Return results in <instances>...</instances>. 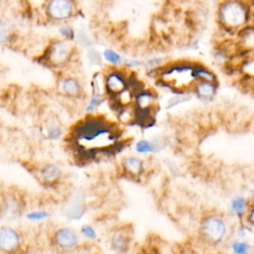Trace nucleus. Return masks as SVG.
Masks as SVG:
<instances>
[{
	"label": "nucleus",
	"instance_id": "1",
	"mask_svg": "<svg viewBox=\"0 0 254 254\" xmlns=\"http://www.w3.org/2000/svg\"><path fill=\"white\" fill-rule=\"evenodd\" d=\"M123 140L117 124L93 114L76 122L66 136L70 151L82 161L115 154L122 148Z\"/></svg>",
	"mask_w": 254,
	"mask_h": 254
},
{
	"label": "nucleus",
	"instance_id": "2",
	"mask_svg": "<svg viewBox=\"0 0 254 254\" xmlns=\"http://www.w3.org/2000/svg\"><path fill=\"white\" fill-rule=\"evenodd\" d=\"M253 5L245 0H222L217 9V19L221 28L236 35L253 22Z\"/></svg>",
	"mask_w": 254,
	"mask_h": 254
},
{
	"label": "nucleus",
	"instance_id": "3",
	"mask_svg": "<svg viewBox=\"0 0 254 254\" xmlns=\"http://www.w3.org/2000/svg\"><path fill=\"white\" fill-rule=\"evenodd\" d=\"M201 239L210 246L221 244L227 237L228 225L225 218L217 213L205 214L199 222Z\"/></svg>",
	"mask_w": 254,
	"mask_h": 254
},
{
	"label": "nucleus",
	"instance_id": "4",
	"mask_svg": "<svg viewBox=\"0 0 254 254\" xmlns=\"http://www.w3.org/2000/svg\"><path fill=\"white\" fill-rule=\"evenodd\" d=\"M51 243L57 251L63 253L73 252L80 245V236L77 231L71 227L60 226L53 231Z\"/></svg>",
	"mask_w": 254,
	"mask_h": 254
},
{
	"label": "nucleus",
	"instance_id": "5",
	"mask_svg": "<svg viewBox=\"0 0 254 254\" xmlns=\"http://www.w3.org/2000/svg\"><path fill=\"white\" fill-rule=\"evenodd\" d=\"M45 9L49 18L59 22L69 20L75 12L72 0H46Z\"/></svg>",
	"mask_w": 254,
	"mask_h": 254
},
{
	"label": "nucleus",
	"instance_id": "6",
	"mask_svg": "<svg viewBox=\"0 0 254 254\" xmlns=\"http://www.w3.org/2000/svg\"><path fill=\"white\" fill-rule=\"evenodd\" d=\"M72 56V46L64 39L55 40L48 48L47 58L51 64L61 66L65 64Z\"/></svg>",
	"mask_w": 254,
	"mask_h": 254
},
{
	"label": "nucleus",
	"instance_id": "7",
	"mask_svg": "<svg viewBox=\"0 0 254 254\" xmlns=\"http://www.w3.org/2000/svg\"><path fill=\"white\" fill-rule=\"evenodd\" d=\"M22 246L21 233L12 226L0 228V250L2 254H16Z\"/></svg>",
	"mask_w": 254,
	"mask_h": 254
},
{
	"label": "nucleus",
	"instance_id": "8",
	"mask_svg": "<svg viewBox=\"0 0 254 254\" xmlns=\"http://www.w3.org/2000/svg\"><path fill=\"white\" fill-rule=\"evenodd\" d=\"M103 85L106 93L115 98L128 88V81L122 71L119 69H111L104 76Z\"/></svg>",
	"mask_w": 254,
	"mask_h": 254
},
{
	"label": "nucleus",
	"instance_id": "9",
	"mask_svg": "<svg viewBox=\"0 0 254 254\" xmlns=\"http://www.w3.org/2000/svg\"><path fill=\"white\" fill-rule=\"evenodd\" d=\"M64 176L62 168L55 163H46L37 171L38 180L45 186L53 187L58 185Z\"/></svg>",
	"mask_w": 254,
	"mask_h": 254
},
{
	"label": "nucleus",
	"instance_id": "10",
	"mask_svg": "<svg viewBox=\"0 0 254 254\" xmlns=\"http://www.w3.org/2000/svg\"><path fill=\"white\" fill-rule=\"evenodd\" d=\"M110 248L116 254H125L130 248L131 233L127 227H118L112 231L109 237Z\"/></svg>",
	"mask_w": 254,
	"mask_h": 254
},
{
	"label": "nucleus",
	"instance_id": "11",
	"mask_svg": "<svg viewBox=\"0 0 254 254\" xmlns=\"http://www.w3.org/2000/svg\"><path fill=\"white\" fill-rule=\"evenodd\" d=\"M236 47L240 54H254V23H250L236 35Z\"/></svg>",
	"mask_w": 254,
	"mask_h": 254
},
{
	"label": "nucleus",
	"instance_id": "12",
	"mask_svg": "<svg viewBox=\"0 0 254 254\" xmlns=\"http://www.w3.org/2000/svg\"><path fill=\"white\" fill-rule=\"evenodd\" d=\"M121 170L131 179H140L145 173V162L138 156H126L121 161Z\"/></svg>",
	"mask_w": 254,
	"mask_h": 254
},
{
	"label": "nucleus",
	"instance_id": "13",
	"mask_svg": "<svg viewBox=\"0 0 254 254\" xmlns=\"http://www.w3.org/2000/svg\"><path fill=\"white\" fill-rule=\"evenodd\" d=\"M59 91L68 98H79L83 94V87L78 78L64 76L59 81Z\"/></svg>",
	"mask_w": 254,
	"mask_h": 254
},
{
	"label": "nucleus",
	"instance_id": "14",
	"mask_svg": "<svg viewBox=\"0 0 254 254\" xmlns=\"http://www.w3.org/2000/svg\"><path fill=\"white\" fill-rule=\"evenodd\" d=\"M193 92L203 101H209L214 98L216 91H217V82L212 81H204V80H197L192 88Z\"/></svg>",
	"mask_w": 254,
	"mask_h": 254
},
{
	"label": "nucleus",
	"instance_id": "15",
	"mask_svg": "<svg viewBox=\"0 0 254 254\" xmlns=\"http://www.w3.org/2000/svg\"><path fill=\"white\" fill-rule=\"evenodd\" d=\"M156 102V96L150 90H141L137 92L134 97V106L136 111L147 112L152 110Z\"/></svg>",
	"mask_w": 254,
	"mask_h": 254
},
{
	"label": "nucleus",
	"instance_id": "16",
	"mask_svg": "<svg viewBox=\"0 0 254 254\" xmlns=\"http://www.w3.org/2000/svg\"><path fill=\"white\" fill-rule=\"evenodd\" d=\"M84 211H85L84 200L77 193L67 203L66 208L64 209V215L69 219H78L83 215Z\"/></svg>",
	"mask_w": 254,
	"mask_h": 254
},
{
	"label": "nucleus",
	"instance_id": "17",
	"mask_svg": "<svg viewBox=\"0 0 254 254\" xmlns=\"http://www.w3.org/2000/svg\"><path fill=\"white\" fill-rule=\"evenodd\" d=\"M163 144L159 140H139L135 145V150L138 154H153L162 148Z\"/></svg>",
	"mask_w": 254,
	"mask_h": 254
},
{
	"label": "nucleus",
	"instance_id": "18",
	"mask_svg": "<svg viewBox=\"0 0 254 254\" xmlns=\"http://www.w3.org/2000/svg\"><path fill=\"white\" fill-rule=\"evenodd\" d=\"M102 101H103V94L101 93L98 87L97 80L94 79L92 82V93L85 107V111L89 114H92V112H94L100 106Z\"/></svg>",
	"mask_w": 254,
	"mask_h": 254
},
{
	"label": "nucleus",
	"instance_id": "19",
	"mask_svg": "<svg viewBox=\"0 0 254 254\" xmlns=\"http://www.w3.org/2000/svg\"><path fill=\"white\" fill-rule=\"evenodd\" d=\"M249 202L247 199L243 196H237L232 199L230 203V212L238 217L241 216H246L248 207H249Z\"/></svg>",
	"mask_w": 254,
	"mask_h": 254
},
{
	"label": "nucleus",
	"instance_id": "20",
	"mask_svg": "<svg viewBox=\"0 0 254 254\" xmlns=\"http://www.w3.org/2000/svg\"><path fill=\"white\" fill-rule=\"evenodd\" d=\"M64 128L59 124L55 122L48 123L43 128L44 136L50 140V141H57L60 140L64 136Z\"/></svg>",
	"mask_w": 254,
	"mask_h": 254
},
{
	"label": "nucleus",
	"instance_id": "21",
	"mask_svg": "<svg viewBox=\"0 0 254 254\" xmlns=\"http://www.w3.org/2000/svg\"><path fill=\"white\" fill-rule=\"evenodd\" d=\"M194 75L196 80H204V81H212L217 82L215 73L207 68L204 65L201 64H195L194 65Z\"/></svg>",
	"mask_w": 254,
	"mask_h": 254
},
{
	"label": "nucleus",
	"instance_id": "22",
	"mask_svg": "<svg viewBox=\"0 0 254 254\" xmlns=\"http://www.w3.org/2000/svg\"><path fill=\"white\" fill-rule=\"evenodd\" d=\"M102 58L103 60L108 63L109 64H111L112 66H117L123 64L124 60L121 57L120 54H118L116 51H114L113 49L110 48H106L103 50L102 52Z\"/></svg>",
	"mask_w": 254,
	"mask_h": 254
},
{
	"label": "nucleus",
	"instance_id": "23",
	"mask_svg": "<svg viewBox=\"0 0 254 254\" xmlns=\"http://www.w3.org/2000/svg\"><path fill=\"white\" fill-rule=\"evenodd\" d=\"M231 250L233 254H249L250 245L242 239H237L231 243Z\"/></svg>",
	"mask_w": 254,
	"mask_h": 254
},
{
	"label": "nucleus",
	"instance_id": "24",
	"mask_svg": "<svg viewBox=\"0 0 254 254\" xmlns=\"http://www.w3.org/2000/svg\"><path fill=\"white\" fill-rule=\"evenodd\" d=\"M80 234L85 237L86 239L89 240H93L96 239L97 237V233L96 230L93 228V226H91L90 224H84L82 225V227L80 228Z\"/></svg>",
	"mask_w": 254,
	"mask_h": 254
},
{
	"label": "nucleus",
	"instance_id": "25",
	"mask_svg": "<svg viewBox=\"0 0 254 254\" xmlns=\"http://www.w3.org/2000/svg\"><path fill=\"white\" fill-rule=\"evenodd\" d=\"M49 215V212L46 210H34L27 214V218L33 221H39L48 218Z\"/></svg>",
	"mask_w": 254,
	"mask_h": 254
},
{
	"label": "nucleus",
	"instance_id": "26",
	"mask_svg": "<svg viewBox=\"0 0 254 254\" xmlns=\"http://www.w3.org/2000/svg\"><path fill=\"white\" fill-rule=\"evenodd\" d=\"M59 33L63 39L67 40V41H71L74 37L73 29L68 25H62L59 29Z\"/></svg>",
	"mask_w": 254,
	"mask_h": 254
},
{
	"label": "nucleus",
	"instance_id": "27",
	"mask_svg": "<svg viewBox=\"0 0 254 254\" xmlns=\"http://www.w3.org/2000/svg\"><path fill=\"white\" fill-rule=\"evenodd\" d=\"M245 217H246V221H247L249 224L254 225V202L250 203Z\"/></svg>",
	"mask_w": 254,
	"mask_h": 254
},
{
	"label": "nucleus",
	"instance_id": "28",
	"mask_svg": "<svg viewBox=\"0 0 254 254\" xmlns=\"http://www.w3.org/2000/svg\"><path fill=\"white\" fill-rule=\"evenodd\" d=\"M161 62H162V59H160V58H154V59H151V60L147 61V62L145 63V65H146L147 67H149V68H154V67H158V66L160 65Z\"/></svg>",
	"mask_w": 254,
	"mask_h": 254
},
{
	"label": "nucleus",
	"instance_id": "29",
	"mask_svg": "<svg viewBox=\"0 0 254 254\" xmlns=\"http://www.w3.org/2000/svg\"><path fill=\"white\" fill-rule=\"evenodd\" d=\"M123 63L125 64V66H128V67H138V66L143 64V63L141 61H138V60H135V59L125 60Z\"/></svg>",
	"mask_w": 254,
	"mask_h": 254
},
{
	"label": "nucleus",
	"instance_id": "30",
	"mask_svg": "<svg viewBox=\"0 0 254 254\" xmlns=\"http://www.w3.org/2000/svg\"><path fill=\"white\" fill-rule=\"evenodd\" d=\"M245 1H247V2H249L250 4H252V5H254V0H245Z\"/></svg>",
	"mask_w": 254,
	"mask_h": 254
},
{
	"label": "nucleus",
	"instance_id": "31",
	"mask_svg": "<svg viewBox=\"0 0 254 254\" xmlns=\"http://www.w3.org/2000/svg\"><path fill=\"white\" fill-rule=\"evenodd\" d=\"M252 16H253V23H254V5L252 7Z\"/></svg>",
	"mask_w": 254,
	"mask_h": 254
},
{
	"label": "nucleus",
	"instance_id": "32",
	"mask_svg": "<svg viewBox=\"0 0 254 254\" xmlns=\"http://www.w3.org/2000/svg\"><path fill=\"white\" fill-rule=\"evenodd\" d=\"M252 202H254V192H253V194H252Z\"/></svg>",
	"mask_w": 254,
	"mask_h": 254
},
{
	"label": "nucleus",
	"instance_id": "33",
	"mask_svg": "<svg viewBox=\"0 0 254 254\" xmlns=\"http://www.w3.org/2000/svg\"><path fill=\"white\" fill-rule=\"evenodd\" d=\"M95 254H97V253H95Z\"/></svg>",
	"mask_w": 254,
	"mask_h": 254
}]
</instances>
